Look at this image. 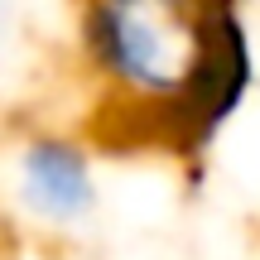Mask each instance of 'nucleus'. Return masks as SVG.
<instances>
[{"instance_id": "1", "label": "nucleus", "mask_w": 260, "mask_h": 260, "mask_svg": "<svg viewBox=\"0 0 260 260\" xmlns=\"http://www.w3.org/2000/svg\"><path fill=\"white\" fill-rule=\"evenodd\" d=\"M73 63L111 140L198 159L255 92L251 0H73Z\"/></svg>"}, {"instance_id": "2", "label": "nucleus", "mask_w": 260, "mask_h": 260, "mask_svg": "<svg viewBox=\"0 0 260 260\" xmlns=\"http://www.w3.org/2000/svg\"><path fill=\"white\" fill-rule=\"evenodd\" d=\"M0 198L34 232H77L102 207V154L82 130L29 125L0 154Z\"/></svg>"}]
</instances>
